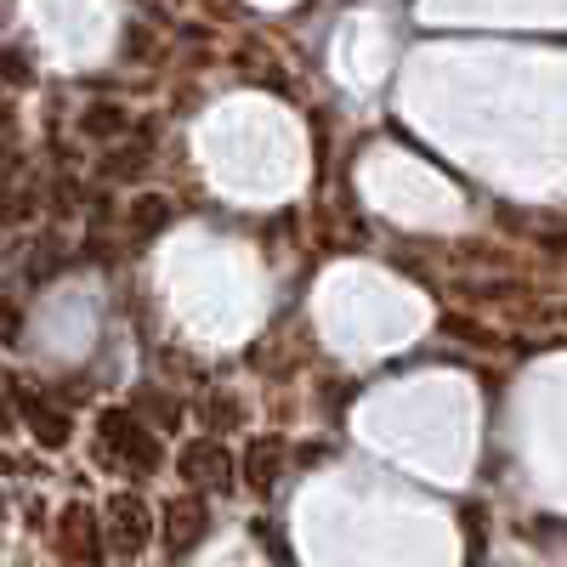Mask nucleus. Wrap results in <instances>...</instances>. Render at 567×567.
Returning <instances> with one entry per match:
<instances>
[{
	"label": "nucleus",
	"mask_w": 567,
	"mask_h": 567,
	"mask_svg": "<svg viewBox=\"0 0 567 567\" xmlns=\"http://www.w3.org/2000/svg\"><path fill=\"white\" fill-rule=\"evenodd\" d=\"M97 432H103V454H109V460H120V465L148 471V465L159 460V443H154V432H148V425H142L131 409H103Z\"/></svg>",
	"instance_id": "obj_1"
},
{
	"label": "nucleus",
	"mask_w": 567,
	"mask_h": 567,
	"mask_svg": "<svg viewBox=\"0 0 567 567\" xmlns=\"http://www.w3.org/2000/svg\"><path fill=\"white\" fill-rule=\"evenodd\" d=\"M97 528H103V523H97L85 505H69V511H63L58 545H63V556H69L74 567H97V561H103V534H97Z\"/></svg>",
	"instance_id": "obj_3"
},
{
	"label": "nucleus",
	"mask_w": 567,
	"mask_h": 567,
	"mask_svg": "<svg viewBox=\"0 0 567 567\" xmlns=\"http://www.w3.org/2000/svg\"><path fill=\"white\" fill-rule=\"evenodd\" d=\"M23 420H29V432H34L45 449H63L69 432H74V420H69L63 409H52L45 398H23Z\"/></svg>",
	"instance_id": "obj_5"
},
{
	"label": "nucleus",
	"mask_w": 567,
	"mask_h": 567,
	"mask_svg": "<svg viewBox=\"0 0 567 567\" xmlns=\"http://www.w3.org/2000/svg\"><path fill=\"white\" fill-rule=\"evenodd\" d=\"M176 471H182V477L194 483V488H227V477H233V460H227V449H221V443L199 437V443H187V449H182Z\"/></svg>",
	"instance_id": "obj_4"
},
{
	"label": "nucleus",
	"mask_w": 567,
	"mask_h": 567,
	"mask_svg": "<svg viewBox=\"0 0 567 567\" xmlns=\"http://www.w3.org/2000/svg\"><path fill=\"white\" fill-rule=\"evenodd\" d=\"M148 539H154L148 505H142L136 494H114V499H109V545H114L120 556H136Z\"/></svg>",
	"instance_id": "obj_2"
},
{
	"label": "nucleus",
	"mask_w": 567,
	"mask_h": 567,
	"mask_svg": "<svg viewBox=\"0 0 567 567\" xmlns=\"http://www.w3.org/2000/svg\"><path fill=\"white\" fill-rule=\"evenodd\" d=\"M278 460H284V443H278V437H261V443L245 454V477H250V488H272V483H278Z\"/></svg>",
	"instance_id": "obj_7"
},
{
	"label": "nucleus",
	"mask_w": 567,
	"mask_h": 567,
	"mask_svg": "<svg viewBox=\"0 0 567 567\" xmlns=\"http://www.w3.org/2000/svg\"><path fill=\"white\" fill-rule=\"evenodd\" d=\"M114 125H125V114L114 120V109H97V114L85 120V131H114Z\"/></svg>",
	"instance_id": "obj_9"
},
{
	"label": "nucleus",
	"mask_w": 567,
	"mask_h": 567,
	"mask_svg": "<svg viewBox=\"0 0 567 567\" xmlns=\"http://www.w3.org/2000/svg\"><path fill=\"white\" fill-rule=\"evenodd\" d=\"M131 227L142 233V239L165 233V227H171V199H165V194H142V199L131 205Z\"/></svg>",
	"instance_id": "obj_8"
},
{
	"label": "nucleus",
	"mask_w": 567,
	"mask_h": 567,
	"mask_svg": "<svg viewBox=\"0 0 567 567\" xmlns=\"http://www.w3.org/2000/svg\"><path fill=\"white\" fill-rule=\"evenodd\" d=\"M205 534V505L199 499H171L165 505V545L171 550H187Z\"/></svg>",
	"instance_id": "obj_6"
}]
</instances>
